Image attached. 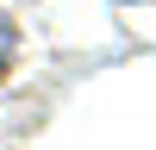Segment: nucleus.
I'll use <instances>...</instances> for the list:
<instances>
[{"label": "nucleus", "instance_id": "1", "mask_svg": "<svg viewBox=\"0 0 156 150\" xmlns=\"http://www.w3.org/2000/svg\"><path fill=\"white\" fill-rule=\"evenodd\" d=\"M12 44H19V31H12V19L0 12V75H6V62H12Z\"/></svg>", "mask_w": 156, "mask_h": 150}]
</instances>
